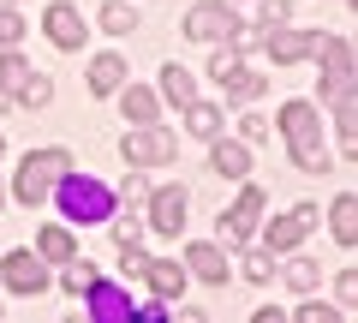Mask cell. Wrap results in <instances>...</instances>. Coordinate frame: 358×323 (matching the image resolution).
<instances>
[{
  "label": "cell",
  "instance_id": "cell-28",
  "mask_svg": "<svg viewBox=\"0 0 358 323\" xmlns=\"http://www.w3.org/2000/svg\"><path fill=\"white\" fill-rule=\"evenodd\" d=\"M108 221H114V240H120V246H138V216H108Z\"/></svg>",
  "mask_w": 358,
  "mask_h": 323
},
{
  "label": "cell",
  "instance_id": "cell-30",
  "mask_svg": "<svg viewBox=\"0 0 358 323\" xmlns=\"http://www.w3.org/2000/svg\"><path fill=\"white\" fill-rule=\"evenodd\" d=\"M257 13H263V30H275V25H287V13H293V6H287V0H263Z\"/></svg>",
  "mask_w": 358,
  "mask_h": 323
},
{
  "label": "cell",
  "instance_id": "cell-10",
  "mask_svg": "<svg viewBox=\"0 0 358 323\" xmlns=\"http://www.w3.org/2000/svg\"><path fill=\"white\" fill-rule=\"evenodd\" d=\"M84 294H90V317H96V323H131V317H138V305H131L114 282H102V275H96Z\"/></svg>",
  "mask_w": 358,
  "mask_h": 323
},
{
  "label": "cell",
  "instance_id": "cell-12",
  "mask_svg": "<svg viewBox=\"0 0 358 323\" xmlns=\"http://www.w3.org/2000/svg\"><path fill=\"white\" fill-rule=\"evenodd\" d=\"M263 48H268V60H305L310 48H317V36L310 30H287V25H275L263 36Z\"/></svg>",
  "mask_w": 358,
  "mask_h": 323
},
{
  "label": "cell",
  "instance_id": "cell-15",
  "mask_svg": "<svg viewBox=\"0 0 358 323\" xmlns=\"http://www.w3.org/2000/svg\"><path fill=\"white\" fill-rule=\"evenodd\" d=\"M209 162H215V174H227V180H245V174H251V150H245V144H227V138H215Z\"/></svg>",
  "mask_w": 358,
  "mask_h": 323
},
{
  "label": "cell",
  "instance_id": "cell-23",
  "mask_svg": "<svg viewBox=\"0 0 358 323\" xmlns=\"http://www.w3.org/2000/svg\"><path fill=\"white\" fill-rule=\"evenodd\" d=\"M131 25H138V13H131L126 0H108V6H102V30H108V36H126Z\"/></svg>",
  "mask_w": 358,
  "mask_h": 323
},
{
  "label": "cell",
  "instance_id": "cell-2",
  "mask_svg": "<svg viewBox=\"0 0 358 323\" xmlns=\"http://www.w3.org/2000/svg\"><path fill=\"white\" fill-rule=\"evenodd\" d=\"M48 198L66 209V221H108V216H114V204H120V198L108 192L102 180H90V174H60Z\"/></svg>",
  "mask_w": 358,
  "mask_h": 323
},
{
  "label": "cell",
  "instance_id": "cell-19",
  "mask_svg": "<svg viewBox=\"0 0 358 323\" xmlns=\"http://www.w3.org/2000/svg\"><path fill=\"white\" fill-rule=\"evenodd\" d=\"M162 96H167V102H173V108H185V102H197V78L192 72H185V66H167V72H162Z\"/></svg>",
  "mask_w": 358,
  "mask_h": 323
},
{
  "label": "cell",
  "instance_id": "cell-14",
  "mask_svg": "<svg viewBox=\"0 0 358 323\" xmlns=\"http://www.w3.org/2000/svg\"><path fill=\"white\" fill-rule=\"evenodd\" d=\"M120 84H126V60H120V54H96V60H90V90L114 96Z\"/></svg>",
  "mask_w": 358,
  "mask_h": 323
},
{
  "label": "cell",
  "instance_id": "cell-25",
  "mask_svg": "<svg viewBox=\"0 0 358 323\" xmlns=\"http://www.w3.org/2000/svg\"><path fill=\"white\" fill-rule=\"evenodd\" d=\"M287 287L310 294V287H317V258H293V263H287Z\"/></svg>",
  "mask_w": 358,
  "mask_h": 323
},
{
  "label": "cell",
  "instance_id": "cell-13",
  "mask_svg": "<svg viewBox=\"0 0 358 323\" xmlns=\"http://www.w3.org/2000/svg\"><path fill=\"white\" fill-rule=\"evenodd\" d=\"M120 114H126V126H150L155 114H162V102H155V90H143V84H120Z\"/></svg>",
  "mask_w": 358,
  "mask_h": 323
},
{
  "label": "cell",
  "instance_id": "cell-5",
  "mask_svg": "<svg viewBox=\"0 0 358 323\" xmlns=\"http://www.w3.org/2000/svg\"><path fill=\"white\" fill-rule=\"evenodd\" d=\"M239 25H245V18L227 13L221 0H203V6H192V13H185V36H192V42H221V36H233Z\"/></svg>",
  "mask_w": 358,
  "mask_h": 323
},
{
  "label": "cell",
  "instance_id": "cell-32",
  "mask_svg": "<svg viewBox=\"0 0 358 323\" xmlns=\"http://www.w3.org/2000/svg\"><path fill=\"white\" fill-rule=\"evenodd\" d=\"M120 270H126V275H143V270H150V258H143L138 246H120Z\"/></svg>",
  "mask_w": 358,
  "mask_h": 323
},
{
  "label": "cell",
  "instance_id": "cell-11",
  "mask_svg": "<svg viewBox=\"0 0 358 323\" xmlns=\"http://www.w3.org/2000/svg\"><path fill=\"white\" fill-rule=\"evenodd\" d=\"M150 221H155V233H167V240H179V228H185V192L179 186H167V192H150Z\"/></svg>",
  "mask_w": 358,
  "mask_h": 323
},
{
  "label": "cell",
  "instance_id": "cell-29",
  "mask_svg": "<svg viewBox=\"0 0 358 323\" xmlns=\"http://www.w3.org/2000/svg\"><path fill=\"white\" fill-rule=\"evenodd\" d=\"M245 275H251V282H268V275H275V258H268V252H251V258H245Z\"/></svg>",
  "mask_w": 358,
  "mask_h": 323
},
{
  "label": "cell",
  "instance_id": "cell-3",
  "mask_svg": "<svg viewBox=\"0 0 358 323\" xmlns=\"http://www.w3.org/2000/svg\"><path fill=\"white\" fill-rule=\"evenodd\" d=\"M60 174H72V150H36V156H24V168H18V180H13V192H18V204H48V192H54V180Z\"/></svg>",
  "mask_w": 358,
  "mask_h": 323
},
{
  "label": "cell",
  "instance_id": "cell-9",
  "mask_svg": "<svg viewBox=\"0 0 358 323\" xmlns=\"http://www.w3.org/2000/svg\"><path fill=\"white\" fill-rule=\"evenodd\" d=\"M0 275H6L13 294H42V287H48V263H42V252H6Z\"/></svg>",
  "mask_w": 358,
  "mask_h": 323
},
{
  "label": "cell",
  "instance_id": "cell-17",
  "mask_svg": "<svg viewBox=\"0 0 358 323\" xmlns=\"http://www.w3.org/2000/svg\"><path fill=\"white\" fill-rule=\"evenodd\" d=\"M143 275H150V287H155V294H162V299H185V270H179L173 258L150 263V270H143Z\"/></svg>",
  "mask_w": 358,
  "mask_h": 323
},
{
  "label": "cell",
  "instance_id": "cell-36",
  "mask_svg": "<svg viewBox=\"0 0 358 323\" xmlns=\"http://www.w3.org/2000/svg\"><path fill=\"white\" fill-rule=\"evenodd\" d=\"M245 138H251V144L268 138V120H263V114H245Z\"/></svg>",
  "mask_w": 358,
  "mask_h": 323
},
{
  "label": "cell",
  "instance_id": "cell-20",
  "mask_svg": "<svg viewBox=\"0 0 358 323\" xmlns=\"http://www.w3.org/2000/svg\"><path fill=\"white\" fill-rule=\"evenodd\" d=\"M36 252H42V263L78 258V246H72V233H66V228H42V233H36Z\"/></svg>",
  "mask_w": 358,
  "mask_h": 323
},
{
  "label": "cell",
  "instance_id": "cell-1",
  "mask_svg": "<svg viewBox=\"0 0 358 323\" xmlns=\"http://www.w3.org/2000/svg\"><path fill=\"white\" fill-rule=\"evenodd\" d=\"M281 138L293 144V162L305 174H329L334 168V156L322 150V114L310 102H287L281 108Z\"/></svg>",
  "mask_w": 358,
  "mask_h": 323
},
{
  "label": "cell",
  "instance_id": "cell-24",
  "mask_svg": "<svg viewBox=\"0 0 358 323\" xmlns=\"http://www.w3.org/2000/svg\"><path fill=\"white\" fill-rule=\"evenodd\" d=\"M18 102H24V108H48V102H54V84H48L42 72H30L24 84H18Z\"/></svg>",
  "mask_w": 358,
  "mask_h": 323
},
{
  "label": "cell",
  "instance_id": "cell-8",
  "mask_svg": "<svg viewBox=\"0 0 358 323\" xmlns=\"http://www.w3.org/2000/svg\"><path fill=\"white\" fill-rule=\"evenodd\" d=\"M317 221H322L317 204H299V209H287V216H275V221H268V252H293Z\"/></svg>",
  "mask_w": 358,
  "mask_h": 323
},
{
  "label": "cell",
  "instance_id": "cell-4",
  "mask_svg": "<svg viewBox=\"0 0 358 323\" xmlns=\"http://www.w3.org/2000/svg\"><path fill=\"white\" fill-rule=\"evenodd\" d=\"M120 156H126V168H162V162H173L179 144L167 126H126V138H120Z\"/></svg>",
  "mask_w": 358,
  "mask_h": 323
},
{
  "label": "cell",
  "instance_id": "cell-6",
  "mask_svg": "<svg viewBox=\"0 0 358 323\" xmlns=\"http://www.w3.org/2000/svg\"><path fill=\"white\" fill-rule=\"evenodd\" d=\"M263 204H268V198L257 192V186H245V192L233 198V209L221 216V240H227V246H245V240L257 233V216H263Z\"/></svg>",
  "mask_w": 358,
  "mask_h": 323
},
{
  "label": "cell",
  "instance_id": "cell-35",
  "mask_svg": "<svg viewBox=\"0 0 358 323\" xmlns=\"http://www.w3.org/2000/svg\"><path fill=\"white\" fill-rule=\"evenodd\" d=\"M299 317H305V323H329V317H334V305H322V299H310V305H299Z\"/></svg>",
  "mask_w": 358,
  "mask_h": 323
},
{
  "label": "cell",
  "instance_id": "cell-34",
  "mask_svg": "<svg viewBox=\"0 0 358 323\" xmlns=\"http://www.w3.org/2000/svg\"><path fill=\"white\" fill-rule=\"evenodd\" d=\"M334 299H341V305H346V311H352V299H358V275H352V270H346V275H341V282H334Z\"/></svg>",
  "mask_w": 358,
  "mask_h": 323
},
{
  "label": "cell",
  "instance_id": "cell-21",
  "mask_svg": "<svg viewBox=\"0 0 358 323\" xmlns=\"http://www.w3.org/2000/svg\"><path fill=\"white\" fill-rule=\"evenodd\" d=\"M221 84H227V96H233V102H257V96H263V72H245V66H233V72L221 78Z\"/></svg>",
  "mask_w": 358,
  "mask_h": 323
},
{
  "label": "cell",
  "instance_id": "cell-37",
  "mask_svg": "<svg viewBox=\"0 0 358 323\" xmlns=\"http://www.w3.org/2000/svg\"><path fill=\"white\" fill-rule=\"evenodd\" d=\"M0 150H6V138H0Z\"/></svg>",
  "mask_w": 358,
  "mask_h": 323
},
{
  "label": "cell",
  "instance_id": "cell-18",
  "mask_svg": "<svg viewBox=\"0 0 358 323\" xmlns=\"http://www.w3.org/2000/svg\"><path fill=\"white\" fill-rule=\"evenodd\" d=\"M185 258H192V275H203V282H227V258H221V246H185Z\"/></svg>",
  "mask_w": 358,
  "mask_h": 323
},
{
  "label": "cell",
  "instance_id": "cell-16",
  "mask_svg": "<svg viewBox=\"0 0 358 323\" xmlns=\"http://www.w3.org/2000/svg\"><path fill=\"white\" fill-rule=\"evenodd\" d=\"M329 228H334V240H341L346 252L358 246V198L346 192V198H334V209H329Z\"/></svg>",
  "mask_w": 358,
  "mask_h": 323
},
{
  "label": "cell",
  "instance_id": "cell-27",
  "mask_svg": "<svg viewBox=\"0 0 358 323\" xmlns=\"http://www.w3.org/2000/svg\"><path fill=\"white\" fill-rule=\"evenodd\" d=\"M90 282H96V270H90V263H78V258H66V294H84Z\"/></svg>",
  "mask_w": 358,
  "mask_h": 323
},
{
  "label": "cell",
  "instance_id": "cell-7",
  "mask_svg": "<svg viewBox=\"0 0 358 323\" xmlns=\"http://www.w3.org/2000/svg\"><path fill=\"white\" fill-rule=\"evenodd\" d=\"M42 30H48V42H54V48H66V54H72V48H84V13H78V6H72V0H54V6H48V13H42Z\"/></svg>",
  "mask_w": 358,
  "mask_h": 323
},
{
  "label": "cell",
  "instance_id": "cell-33",
  "mask_svg": "<svg viewBox=\"0 0 358 323\" xmlns=\"http://www.w3.org/2000/svg\"><path fill=\"white\" fill-rule=\"evenodd\" d=\"M233 66H239V48H233V42H227V48H221V54H215V60H209V72H215V78H227V72H233Z\"/></svg>",
  "mask_w": 358,
  "mask_h": 323
},
{
  "label": "cell",
  "instance_id": "cell-22",
  "mask_svg": "<svg viewBox=\"0 0 358 323\" xmlns=\"http://www.w3.org/2000/svg\"><path fill=\"white\" fill-rule=\"evenodd\" d=\"M185 108H192L185 126H192L197 138H215V132H221V108H209V102H185Z\"/></svg>",
  "mask_w": 358,
  "mask_h": 323
},
{
  "label": "cell",
  "instance_id": "cell-26",
  "mask_svg": "<svg viewBox=\"0 0 358 323\" xmlns=\"http://www.w3.org/2000/svg\"><path fill=\"white\" fill-rule=\"evenodd\" d=\"M120 204H150V180H143L138 168L126 174V186H120Z\"/></svg>",
  "mask_w": 358,
  "mask_h": 323
},
{
  "label": "cell",
  "instance_id": "cell-31",
  "mask_svg": "<svg viewBox=\"0 0 358 323\" xmlns=\"http://www.w3.org/2000/svg\"><path fill=\"white\" fill-rule=\"evenodd\" d=\"M18 36H24V13H0V42H6V48H13Z\"/></svg>",
  "mask_w": 358,
  "mask_h": 323
}]
</instances>
